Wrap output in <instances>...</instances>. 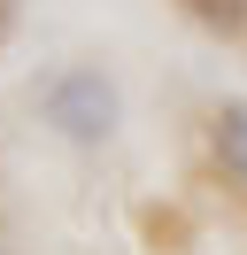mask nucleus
<instances>
[{
    "instance_id": "nucleus-1",
    "label": "nucleus",
    "mask_w": 247,
    "mask_h": 255,
    "mask_svg": "<svg viewBox=\"0 0 247 255\" xmlns=\"http://www.w3.org/2000/svg\"><path fill=\"white\" fill-rule=\"evenodd\" d=\"M39 116L54 124V139H70V147H108V139H116V124H124L116 78L93 70V62L54 70V78L39 85Z\"/></svg>"
},
{
    "instance_id": "nucleus-2",
    "label": "nucleus",
    "mask_w": 247,
    "mask_h": 255,
    "mask_svg": "<svg viewBox=\"0 0 247 255\" xmlns=\"http://www.w3.org/2000/svg\"><path fill=\"white\" fill-rule=\"evenodd\" d=\"M209 155H216V170L247 193V101H216V116H209Z\"/></svg>"
},
{
    "instance_id": "nucleus-3",
    "label": "nucleus",
    "mask_w": 247,
    "mask_h": 255,
    "mask_svg": "<svg viewBox=\"0 0 247 255\" xmlns=\"http://www.w3.org/2000/svg\"><path fill=\"white\" fill-rule=\"evenodd\" d=\"M178 8L201 23V31H216V39H240L247 31V0H178Z\"/></svg>"
},
{
    "instance_id": "nucleus-4",
    "label": "nucleus",
    "mask_w": 247,
    "mask_h": 255,
    "mask_svg": "<svg viewBox=\"0 0 247 255\" xmlns=\"http://www.w3.org/2000/svg\"><path fill=\"white\" fill-rule=\"evenodd\" d=\"M15 16H23V0H0V47L15 39Z\"/></svg>"
},
{
    "instance_id": "nucleus-5",
    "label": "nucleus",
    "mask_w": 247,
    "mask_h": 255,
    "mask_svg": "<svg viewBox=\"0 0 247 255\" xmlns=\"http://www.w3.org/2000/svg\"><path fill=\"white\" fill-rule=\"evenodd\" d=\"M0 255H8V248H0Z\"/></svg>"
}]
</instances>
